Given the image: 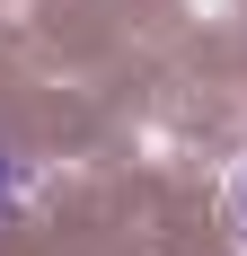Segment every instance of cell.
<instances>
[{"label":"cell","mask_w":247,"mask_h":256,"mask_svg":"<svg viewBox=\"0 0 247 256\" xmlns=\"http://www.w3.org/2000/svg\"><path fill=\"white\" fill-rule=\"evenodd\" d=\"M9 204H18V168H9V150H0V221H9Z\"/></svg>","instance_id":"1"},{"label":"cell","mask_w":247,"mask_h":256,"mask_svg":"<svg viewBox=\"0 0 247 256\" xmlns=\"http://www.w3.org/2000/svg\"><path fill=\"white\" fill-rule=\"evenodd\" d=\"M230 212H238V238H247V168H238V186H230Z\"/></svg>","instance_id":"2"}]
</instances>
